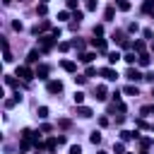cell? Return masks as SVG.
<instances>
[{"instance_id": "ee69618b", "label": "cell", "mask_w": 154, "mask_h": 154, "mask_svg": "<svg viewBox=\"0 0 154 154\" xmlns=\"http://www.w3.org/2000/svg\"><path fill=\"white\" fill-rule=\"evenodd\" d=\"M120 46H123V48H125V51H128V48H132V43H130V41H128V38H123V41H120Z\"/></svg>"}, {"instance_id": "277c9868", "label": "cell", "mask_w": 154, "mask_h": 154, "mask_svg": "<svg viewBox=\"0 0 154 154\" xmlns=\"http://www.w3.org/2000/svg\"><path fill=\"white\" fill-rule=\"evenodd\" d=\"M125 77H128V79H130V82H140V79H144V75H142V72H140V70H135V67H132V65H130V67H128V72H125Z\"/></svg>"}, {"instance_id": "ba28073f", "label": "cell", "mask_w": 154, "mask_h": 154, "mask_svg": "<svg viewBox=\"0 0 154 154\" xmlns=\"http://www.w3.org/2000/svg\"><path fill=\"white\" fill-rule=\"evenodd\" d=\"M36 77L38 79H48V65H38L36 67Z\"/></svg>"}, {"instance_id": "8992f818", "label": "cell", "mask_w": 154, "mask_h": 154, "mask_svg": "<svg viewBox=\"0 0 154 154\" xmlns=\"http://www.w3.org/2000/svg\"><path fill=\"white\" fill-rule=\"evenodd\" d=\"M91 43H94V48H96V51H101V53H106V48H108V43H106V38H94Z\"/></svg>"}, {"instance_id": "7402d4cb", "label": "cell", "mask_w": 154, "mask_h": 154, "mask_svg": "<svg viewBox=\"0 0 154 154\" xmlns=\"http://www.w3.org/2000/svg\"><path fill=\"white\" fill-rule=\"evenodd\" d=\"M132 5H130V0H118V10H123V12H128Z\"/></svg>"}, {"instance_id": "ffe728a7", "label": "cell", "mask_w": 154, "mask_h": 154, "mask_svg": "<svg viewBox=\"0 0 154 154\" xmlns=\"http://www.w3.org/2000/svg\"><path fill=\"white\" fill-rule=\"evenodd\" d=\"M113 152H116V154H125V142H123V140L116 142V144H113Z\"/></svg>"}, {"instance_id": "484cf974", "label": "cell", "mask_w": 154, "mask_h": 154, "mask_svg": "<svg viewBox=\"0 0 154 154\" xmlns=\"http://www.w3.org/2000/svg\"><path fill=\"white\" fill-rule=\"evenodd\" d=\"M5 84H7V87H19V82H17L14 77H10V75L5 77Z\"/></svg>"}, {"instance_id": "2e32d148", "label": "cell", "mask_w": 154, "mask_h": 154, "mask_svg": "<svg viewBox=\"0 0 154 154\" xmlns=\"http://www.w3.org/2000/svg\"><path fill=\"white\" fill-rule=\"evenodd\" d=\"M89 142H91V144H101V132H99V130H94V132L89 135Z\"/></svg>"}, {"instance_id": "f546056e", "label": "cell", "mask_w": 154, "mask_h": 154, "mask_svg": "<svg viewBox=\"0 0 154 154\" xmlns=\"http://www.w3.org/2000/svg\"><path fill=\"white\" fill-rule=\"evenodd\" d=\"M87 10L94 12V10H96V0H87Z\"/></svg>"}, {"instance_id": "e575fe53", "label": "cell", "mask_w": 154, "mask_h": 154, "mask_svg": "<svg viewBox=\"0 0 154 154\" xmlns=\"http://www.w3.org/2000/svg\"><path fill=\"white\" fill-rule=\"evenodd\" d=\"M70 154H82V147H79V144H72V147H70Z\"/></svg>"}, {"instance_id": "681fc988", "label": "cell", "mask_w": 154, "mask_h": 154, "mask_svg": "<svg viewBox=\"0 0 154 154\" xmlns=\"http://www.w3.org/2000/svg\"><path fill=\"white\" fill-rule=\"evenodd\" d=\"M140 154H149V152H147V147H142V149H140Z\"/></svg>"}, {"instance_id": "836d02e7", "label": "cell", "mask_w": 154, "mask_h": 154, "mask_svg": "<svg viewBox=\"0 0 154 154\" xmlns=\"http://www.w3.org/2000/svg\"><path fill=\"white\" fill-rule=\"evenodd\" d=\"M38 118H48V108H46V106L38 108Z\"/></svg>"}, {"instance_id": "f6af8a7d", "label": "cell", "mask_w": 154, "mask_h": 154, "mask_svg": "<svg viewBox=\"0 0 154 154\" xmlns=\"http://www.w3.org/2000/svg\"><path fill=\"white\" fill-rule=\"evenodd\" d=\"M58 48H60V51H63V53H65V51H70V48H72V43H60V46H58Z\"/></svg>"}, {"instance_id": "1f68e13d", "label": "cell", "mask_w": 154, "mask_h": 154, "mask_svg": "<svg viewBox=\"0 0 154 154\" xmlns=\"http://www.w3.org/2000/svg\"><path fill=\"white\" fill-rule=\"evenodd\" d=\"M84 82H87V75H77L75 77V84H84Z\"/></svg>"}, {"instance_id": "4fadbf2b", "label": "cell", "mask_w": 154, "mask_h": 154, "mask_svg": "<svg viewBox=\"0 0 154 154\" xmlns=\"http://www.w3.org/2000/svg\"><path fill=\"white\" fill-rule=\"evenodd\" d=\"M48 26H51V22H48V19H41L38 26H34V34H38V31H43V29H48Z\"/></svg>"}, {"instance_id": "7c38bea8", "label": "cell", "mask_w": 154, "mask_h": 154, "mask_svg": "<svg viewBox=\"0 0 154 154\" xmlns=\"http://www.w3.org/2000/svg\"><path fill=\"white\" fill-rule=\"evenodd\" d=\"M60 65H63V70H65V72H75V70H77V65H75L72 60H63Z\"/></svg>"}, {"instance_id": "bcb514c9", "label": "cell", "mask_w": 154, "mask_h": 154, "mask_svg": "<svg viewBox=\"0 0 154 154\" xmlns=\"http://www.w3.org/2000/svg\"><path fill=\"white\" fill-rule=\"evenodd\" d=\"M96 72H99V70H96V67H87V77H94V75H96Z\"/></svg>"}, {"instance_id": "4316f807", "label": "cell", "mask_w": 154, "mask_h": 154, "mask_svg": "<svg viewBox=\"0 0 154 154\" xmlns=\"http://www.w3.org/2000/svg\"><path fill=\"white\" fill-rule=\"evenodd\" d=\"M75 103H77V106L84 103V94H82V91H75Z\"/></svg>"}, {"instance_id": "9c48e42d", "label": "cell", "mask_w": 154, "mask_h": 154, "mask_svg": "<svg viewBox=\"0 0 154 154\" xmlns=\"http://www.w3.org/2000/svg\"><path fill=\"white\" fill-rule=\"evenodd\" d=\"M94 94H96V99H99V101H106V94H108V91H106V87H103V84H99V87L94 89Z\"/></svg>"}, {"instance_id": "e0dca14e", "label": "cell", "mask_w": 154, "mask_h": 154, "mask_svg": "<svg viewBox=\"0 0 154 154\" xmlns=\"http://www.w3.org/2000/svg\"><path fill=\"white\" fill-rule=\"evenodd\" d=\"M142 12H154V0H144L142 2Z\"/></svg>"}, {"instance_id": "cb8c5ba5", "label": "cell", "mask_w": 154, "mask_h": 154, "mask_svg": "<svg viewBox=\"0 0 154 154\" xmlns=\"http://www.w3.org/2000/svg\"><path fill=\"white\" fill-rule=\"evenodd\" d=\"M132 48H135V53H144V41H135Z\"/></svg>"}, {"instance_id": "7dc6e473", "label": "cell", "mask_w": 154, "mask_h": 154, "mask_svg": "<svg viewBox=\"0 0 154 154\" xmlns=\"http://www.w3.org/2000/svg\"><path fill=\"white\" fill-rule=\"evenodd\" d=\"M99 125H101V128H106V125H108V118H106V116H101V118H99Z\"/></svg>"}, {"instance_id": "8fae6325", "label": "cell", "mask_w": 154, "mask_h": 154, "mask_svg": "<svg viewBox=\"0 0 154 154\" xmlns=\"http://www.w3.org/2000/svg\"><path fill=\"white\" fill-rule=\"evenodd\" d=\"M137 58H140V53H125V55H123V60H125L128 65H135Z\"/></svg>"}, {"instance_id": "f1b7e54d", "label": "cell", "mask_w": 154, "mask_h": 154, "mask_svg": "<svg viewBox=\"0 0 154 154\" xmlns=\"http://www.w3.org/2000/svg\"><path fill=\"white\" fill-rule=\"evenodd\" d=\"M72 48H77V51H82V48H84V41H79V38H75V41H72Z\"/></svg>"}, {"instance_id": "6f0895ef", "label": "cell", "mask_w": 154, "mask_h": 154, "mask_svg": "<svg viewBox=\"0 0 154 154\" xmlns=\"http://www.w3.org/2000/svg\"><path fill=\"white\" fill-rule=\"evenodd\" d=\"M125 154H128V152H125Z\"/></svg>"}, {"instance_id": "b9f144b4", "label": "cell", "mask_w": 154, "mask_h": 154, "mask_svg": "<svg viewBox=\"0 0 154 154\" xmlns=\"http://www.w3.org/2000/svg\"><path fill=\"white\" fill-rule=\"evenodd\" d=\"M140 144H142V147H149V144H152V137H142Z\"/></svg>"}, {"instance_id": "9a60e30c", "label": "cell", "mask_w": 154, "mask_h": 154, "mask_svg": "<svg viewBox=\"0 0 154 154\" xmlns=\"http://www.w3.org/2000/svg\"><path fill=\"white\" fill-rule=\"evenodd\" d=\"M137 65H140V67H147V65H149V55H147V53H140V58H137Z\"/></svg>"}, {"instance_id": "d590c367", "label": "cell", "mask_w": 154, "mask_h": 154, "mask_svg": "<svg viewBox=\"0 0 154 154\" xmlns=\"http://www.w3.org/2000/svg\"><path fill=\"white\" fill-rule=\"evenodd\" d=\"M82 17H84V14H82L79 10H75V14H72V19H75V22H82Z\"/></svg>"}, {"instance_id": "603a6c76", "label": "cell", "mask_w": 154, "mask_h": 154, "mask_svg": "<svg viewBox=\"0 0 154 154\" xmlns=\"http://www.w3.org/2000/svg\"><path fill=\"white\" fill-rule=\"evenodd\" d=\"M113 14H116V10H113V7H106V12H103V19H106V22H111V19H113Z\"/></svg>"}, {"instance_id": "74e56055", "label": "cell", "mask_w": 154, "mask_h": 154, "mask_svg": "<svg viewBox=\"0 0 154 154\" xmlns=\"http://www.w3.org/2000/svg\"><path fill=\"white\" fill-rule=\"evenodd\" d=\"M142 34H144V38H149V41H154V34H152V29H144Z\"/></svg>"}, {"instance_id": "c3c4849f", "label": "cell", "mask_w": 154, "mask_h": 154, "mask_svg": "<svg viewBox=\"0 0 154 154\" xmlns=\"http://www.w3.org/2000/svg\"><path fill=\"white\" fill-rule=\"evenodd\" d=\"M77 7V0H67V10H75Z\"/></svg>"}, {"instance_id": "9f6ffc18", "label": "cell", "mask_w": 154, "mask_h": 154, "mask_svg": "<svg viewBox=\"0 0 154 154\" xmlns=\"http://www.w3.org/2000/svg\"><path fill=\"white\" fill-rule=\"evenodd\" d=\"M19 2H22V0H19Z\"/></svg>"}, {"instance_id": "f907efd6", "label": "cell", "mask_w": 154, "mask_h": 154, "mask_svg": "<svg viewBox=\"0 0 154 154\" xmlns=\"http://www.w3.org/2000/svg\"><path fill=\"white\" fill-rule=\"evenodd\" d=\"M96 154H106V152H96Z\"/></svg>"}, {"instance_id": "83f0119b", "label": "cell", "mask_w": 154, "mask_h": 154, "mask_svg": "<svg viewBox=\"0 0 154 154\" xmlns=\"http://www.w3.org/2000/svg\"><path fill=\"white\" fill-rule=\"evenodd\" d=\"M128 31H130V34H137V31H140L137 22H130V24H128Z\"/></svg>"}, {"instance_id": "6da1fadb", "label": "cell", "mask_w": 154, "mask_h": 154, "mask_svg": "<svg viewBox=\"0 0 154 154\" xmlns=\"http://www.w3.org/2000/svg\"><path fill=\"white\" fill-rule=\"evenodd\" d=\"M17 77H19V79H24V82H31V79L36 77V72H31V67H29V65H19V67H17Z\"/></svg>"}, {"instance_id": "52a82bcc", "label": "cell", "mask_w": 154, "mask_h": 154, "mask_svg": "<svg viewBox=\"0 0 154 154\" xmlns=\"http://www.w3.org/2000/svg\"><path fill=\"white\" fill-rule=\"evenodd\" d=\"M132 137L137 140V137H140V132H137V130H135V132H130V130H123V132H120V140H123V142H130Z\"/></svg>"}, {"instance_id": "8d00e7d4", "label": "cell", "mask_w": 154, "mask_h": 154, "mask_svg": "<svg viewBox=\"0 0 154 154\" xmlns=\"http://www.w3.org/2000/svg\"><path fill=\"white\" fill-rule=\"evenodd\" d=\"M101 34H103V26L96 24V26H94V36H101Z\"/></svg>"}, {"instance_id": "7a4b0ae2", "label": "cell", "mask_w": 154, "mask_h": 154, "mask_svg": "<svg viewBox=\"0 0 154 154\" xmlns=\"http://www.w3.org/2000/svg\"><path fill=\"white\" fill-rule=\"evenodd\" d=\"M53 43H55V36H53V34H43V36H38V46H41V51H51Z\"/></svg>"}, {"instance_id": "f35d334b", "label": "cell", "mask_w": 154, "mask_h": 154, "mask_svg": "<svg viewBox=\"0 0 154 154\" xmlns=\"http://www.w3.org/2000/svg\"><path fill=\"white\" fill-rule=\"evenodd\" d=\"M2 53H5V55H2V58H5V63H12V53H10V48H7V51H2Z\"/></svg>"}, {"instance_id": "3957f363", "label": "cell", "mask_w": 154, "mask_h": 154, "mask_svg": "<svg viewBox=\"0 0 154 154\" xmlns=\"http://www.w3.org/2000/svg\"><path fill=\"white\" fill-rule=\"evenodd\" d=\"M99 75H101L103 79H108V82H116V79H118V72H116L113 67H101Z\"/></svg>"}, {"instance_id": "30bf717a", "label": "cell", "mask_w": 154, "mask_h": 154, "mask_svg": "<svg viewBox=\"0 0 154 154\" xmlns=\"http://www.w3.org/2000/svg\"><path fill=\"white\" fill-rule=\"evenodd\" d=\"M77 116H82V118H91L94 111H91L89 106H79V108H77Z\"/></svg>"}, {"instance_id": "d6a6232c", "label": "cell", "mask_w": 154, "mask_h": 154, "mask_svg": "<svg viewBox=\"0 0 154 154\" xmlns=\"http://www.w3.org/2000/svg\"><path fill=\"white\" fill-rule=\"evenodd\" d=\"M152 111H154V106H142V111H140V113H142V116H149Z\"/></svg>"}, {"instance_id": "f5cc1de1", "label": "cell", "mask_w": 154, "mask_h": 154, "mask_svg": "<svg viewBox=\"0 0 154 154\" xmlns=\"http://www.w3.org/2000/svg\"><path fill=\"white\" fill-rule=\"evenodd\" d=\"M152 19H154V12H152Z\"/></svg>"}, {"instance_id": "d4e9b609", "label": "cell", "mask_w": 154, "mask_h": 154, "mask_svg": "<svg viewBox=\"0 0 154 154\" xmlns=\"http://www.w3.org/2000/svg\"><path fill=\"white\" fill-rule=\"evenodd\" d=\"M125 94H128V96H137V87H135V84H128V87H125Z\"/></svg>"}, {"instance_id": "11a10c76", "label": "cell", "mask_w": 154, "mask_h": 154, "mask_svg": "<svg viewBox=\"0 0 154 154\" xmlns=\"http://www.w3.org/2000/svg\"><path fill=\"white\" fill-rule=\"evenodd\" d=\"M152 96H154V89H152Z\"/></svg>"}, {"instance_id": "ab89813d", "label": "cell", "mask_w": 154, "mask_h": 154, "mask_svg": "<svg viewBox=\"0 0 154 154\" xmlns=\"http://www.w3.org/2000/svg\"><path fill=\"white\" fill-rule=\"evenodd\" d=\"M17 101H19V99H17V96H14V99H7V101H5V106H7V108H12V106H14V103H17Z\"/></svg>"}, {"instance_id": "5b68a950", "label": "cell", "mask_w": 154, "mask_h": 154, "mask_svg": "<svg viewBox=\"0 0 154 154\" xmlns=\"http://www.w3.org/2000/svg\"><path fill=\"white\" fill-rule=\"evenodd\" d=\"M46 89H48V94H60V91H63V82H60V79H51V82L46 84Z\"/></svg>"}, {"instance_id": "44dd1931", "label": "cell", "mask_w": 154, "mask_h": 154, "mask_svg": "<svg viewBox=\"0 0 154 154\" xmlns=\"http://www.w3.org/2000/svg\"><path fill=\"white\" fill-rule=\"evenodd\" d=\"M46 12H48V2H38V7H36V14H41V17H43Z\"/></svg>"}, {"instance_id": "816d5d0a", "label": "cell", "mask_w": 154, "mask_h": 154, "mask_svg": "<svg viewBox=\"0 0 154 154\" xmlns=\"http://www.w3.org/2000/svg\"><path fill=\"white\" fill-rule=\"evenodd\" d=\"M152 51H154V41H152Z\"/></svg>"}, {"instance_id": "60d3db41", "label": "cell", "mask_w": 154, "mask_h": 154, "mask_svg": "<svg viewBox=\"0 0 154 154\" xmlns=\"http://www.w3.org/2000/svg\"><path fill=\"white\" fill-rule=\"evenodd\" d=\"M135 125H137V128H149V125L144 123V118H137V120H135Z\"/></svg>"}, {"instance_id": "4dcf8cb0", "label": "cell", "mask_w": 154, "mask_h": 154, "mask_svg": "<svg viewBox=\"0 0 154 154\" xmlns=\"http://www.w3.org/2000/svg\"><path fill=\"white\" fill-rule=\"evenodd\" d=\"M58 19H70V10H63V12H58Z\"/></svg>"}, {"instance_id": "ac0fdd59", "label": "cell", "mask_w": 154, "mask_h": 154, "mask_svg": "<svg viewBox=\"0 0 154 154\" xmlns=\"http://www.w3.org/2000/svg\"><path fill=\"white\" fill-rule=\"evenodd\" d=\"M38 53H41V51H36V48H34V51H29V55H26V63H36V60H38Z\"/></svg>"}, {"instance_id": "5bb4252c", "label": "cell", "mask_w": 154, "mask_h": 154, "mask_svg": "<svg viewBox=\"0 0 154 154\" xmlns=\"http://www.w3.org/2000/svg\"><path fill=\"white\" fill-rule=\"evenodd\" d=\"M120 58H123V55H120L118 51H111V53H108V63H111V65H116V63H118Z\"/></svg>"}, {"instance_id": "7bdbcfd3", "label": "cell", "mask_w": 154, "mask_h": 154, "mask_svg": "<svg viewBox=\"0 0 154 154\" xmlns=\"http://www.w3.org/2000/svg\"><path fill=\"white\" fill-rule=\"evenodd\" d=\"M12 29H14V31H22L24 26H22V22H12Z\"/></svg>"}, {"instance_id": "d6986e66", "label": "cell", "mask_w": 154, "mask_h": 154, "mask_svg": "<svg viewBox=\"0 0 154 154\" xmlns=\"http://www.w3.org/2000/svg\"><path fill=\"white\" fill-rule=\"evenodd\" d=\"M94 58H96V53H82V55H79V60H82V63H87V65H89Z\"/></svg>"}, {"instance_id": "db71d44e", "label": "cell", "mask_w": 154, "mask_h": 154, "mask_svg": "<svg viewBox=\"0 0 154 154\" xmlns=\"http://www.w3.org/2000/svg\"><path fill=\"white\" fill-rule=\"evenodd\" d=\"M41 2H48V0H41Z\"/></svg>"}]
</instances>
